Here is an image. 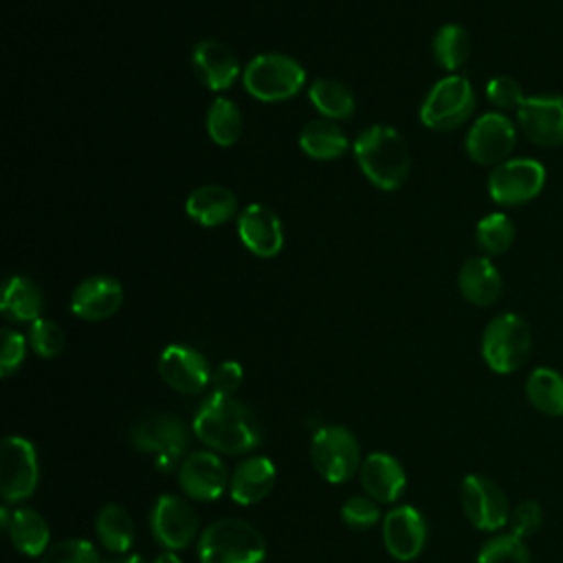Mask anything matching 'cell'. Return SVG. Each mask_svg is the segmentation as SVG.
Segmentation results:
<instances>
[{
	"label": "cell",
	"instance_id": "cell-1",
	"mask_svg": "<svg viewBox=\"0 0 563 563\" xmlns=\"http://www.w3.org/2000/svg\"><path fill=\"white\" fill-rule=\"evenodd\" d=\"M194 433L211 451L246 453L262 442L257 416L233 396L211 394L202 400L194 416Z\"/></svg>",
	"mask_w": 563,
	"mask_h": 563
},
{
	"label": "cell",
	"instance_id": "cell-2",
	"mask_svg": "<svg viewBox=\"0 0 563 563\" xmlns=\"http://www.w3.org/2000/svg\"><path fill=\"white\" fill-rule=\"evenodd\" d=\"M354 158L365 178L383 191L398 189L411 167L409 147L391 125L365 128L354 141Z\"/></svg>",
	"mask_w": 563,
	"mask_h": 563
},
{
	"label": "cell",
	"instance_id": "cell-3",
	"mask_svg": "<svg viewBox=\"0 0 563 563\" xmlns=\"http://www.w3.org/2000/svg\"><path fill=\"white\" fill-rule=\"evenodd\" d=\"M264 537L242 519H218L198 539L200 563H262Z\"/></svg>",
	"mask_w": 563,
	"mask_h": 563
},
{
	"label": "cell",
	"instance_id": "cell-4",
	"mask_svg": "<svg viewBox=\"0 0 563 563\" xmlns=\"http://www.w3.org/2000/svg\"><path fill=\"white\" fill-rule=\"evenodd\" d=\"M532 332L523 317L501 312L488 321L482 334V358L497 374L517 372L530 356Z\"/></svg>",
	"mask_w": 563,
	"mask_h": 563
},
{
	"label": "cell",
	"instance_id": "cell-5",
	"mask_svg": "<svg viewBox=\"0 0 563 563\" xmlns=\"http://www.w3.org/2000/svg\"><path fill=\"white\" fill-rule=\"evenodd\" d=\"M242 81L251 97L266 103H275L286 101L301 90L306 81V70L290 55L262 53L246 64Z\"/></svg>",
	"mask_w": 563,
	"mask_h": 563
},
{
	"label": "cell",
	"instance_id": "cell-6",
	"mask_svg": "<svg viewBox=\"0 0 563 563\" xmlns=\"http://www.w3.org/2000/svg\"><path fill=\"white\" fill-rule=\"evenodd\" d=\"M473 110L475 90L471 81L462 75H449L433 84V88L427 92L420 108V121L429 130L449 132L466 123Z\"/></svg>",
	"mask_w": 563,
	"mask_h": 563
},
{
	"label": "cell",
	"instance_id": "cell-7",
	"mask_svg": "<svg viewBox=\"0 0 563 563\" xmlns=\"http://www.w3.org/2000/svg\"><path fill=\"white\" fill-rule=\"evenodd\" d=\"M310 460L325 482L343 484L361 468V449L350 429L328 424L312 435Z\"/></svg>",
	"mask_w": 563,
	"mask_h": 563
},
{
	"label": "cell",
	"instance_id": "cell-8",
	"mask_svg": "<svg viewBox=\"0 0 563 563\" xmlns=\"http://www.w3.org/2000/svg\"><path fill=\"white\" fill-rule=\"evenodd\" d=\"M130 440L139 451L154 453L161 471H172L189 444V431L174 413H150L132 427Z\"/></svg>",
	"mask_w": 563,
	"mask_h": 563
},
{
	"label": "cell",
	"instance_id": "cell-9",
	"mask_svg": "<svg viewBox=\"0 0 563 563\" xmlns=\"http://www.w3.org/2000/svg\"><path fill=\"white\" fill-rule=\"evenodd\" d=\"M545 167L534 158H508L488 174V196L501 207L534 200L545 187Z\"/></svg>",
	"mask_w": 563,
	"mask_h": 563
},
{
	"label": "cell",
	"instance_id": "cell-10",
	"mask_svg": "<svg viewBox=\"0 0 563 563\" xmlns=\"http://www.w3.org/2000/svg\"><path fill=\"white\" fill-rule=\"evenodd\" d=\"M40 477L37 453L22 435H7L0 446V493L4 501H20L33 495Z\"/></svg>",
	"mask_w": 563,
	"mask_h": 563
},
{
	"label": "cell",
	"instance_id": "cell-11",
	"mask_svg": "<svg viewBox=\"0 0 563 563\" xmlns=\"http://www.w3.org/2000/svg\"><path fill=\"white\" fill-rule=\"evenodd\" d=\"M517 145V128L501 112H486L466 132V154L477 165H499L508 161Z\"/></svg>",
	"mask_w": 563,
	"mask_h": 563
},
{
	"label": "cell",
	"instance_id": "cell-12",
	"mask_svg": "<svg viewBox=\"0 0 563 563\" xmlns=\"http://www.w3.org/2000/svg\"><path fill=\"white\" fill-rule=\"evenodd\" d=\"M460 504L466 519L486 532L504 528L510 519V506L504 490L484 475H466L460 486Z\"/></svg>",
	"mask_w": 563,
	"mask_h": 563
},
{
	"label": "cell",
	"instance_id": "cell-13",
	"mask_svg": "<svg viewBox=\"0 0 563 563\" xmlns=\"http://www.w3.org/2000/svg\"><path fill=\"white\" fill-rule=\"evenodd\" d=\"M523 136L539 147L563 145V95H532L517 110Z\"/></svg>",
	"mask_w": 563,
	"mask_h": 563
},
{
	"label": "cell",
	"instance_id": "cell-14",
	"mask_svg": "<svg viewBox=\"0 0 563 563\" xmlns=\"http://www.w3.org/2000/svg\"><path fill=\"white\" fill-rule=\"evenodd\" d=\"M150 526L161 545L167 550H183L198 532V517L183 497L161 495L152 508Z\"/></svg>",
	"mask_w": 563,
	"mask_h": 563
},
{
	"label": "cell",
	"instance_id": "cell-15",
	"mask_svg": "<svg viewBox=\"0 0 563 563\" xmlns=\"http://www.w3.org/2000/svg\"><path fill=\"white\" fill-rule=\"evenodd\" d=\"M158 374L172 389L189 396L200 394L211 380L207 358L198 350L180 343H172L161 352Z\"/></svg>",
	"mask_w": 563,
	"mask_h": 563
},
{
	"label": "cell",
	"instance_id": "cell-16",
	"mask_svg": "<svg viewBox=\"0 0 563 563\" xmlns=\"http://www.w3.org/2000/svg\"><path fill=\"white\" fill-rule=\"evenodd\" d=\"M178 484L191 499L213 501L227 490V466L213 451H194L178 466Z\"/></svg>",
	"mask_w": 563,
	"mask_h": 563
},
{
	"label": "cell",
	"instance_id": "cell-17",
	"mask_svg": "<svg viewBox=\"0 0 563 563\" xmlns=\"http://www.w3.org/2000/svg\"><path fill=\"white\" fill-rule=\"evenodd\" d=\"M383 543L396 561L416 559L427 543V521L409 504L396 506L383 519Z\"/></svg>",
	"mask_w": 563,
	"mask_h": 563
},
{
	"label": "cell",
	"instance_id": "cell-18",
	"mask_svg": "<svg viewBox=\"0 0 563 563\" xmlns=\"http://www.w3.org/2000/svg\"><path fill=\"white\" fill-rule=\"evenodd\" d=\"M238 235L242 244L257 257H275L284 246V229L279 216L260 202L249 205L240 213Z\"/></svg>",
	"mask_w": 563,
	"mask_h": 563
},
{
	"label": "cell",
	"instance_id": "cell-19",
	"mask_svg": "<svg viewBox=\"0 0 563 563\" xmlns=\"http://www.w3.org/2000/svg\"><path fill=\"white\" fill-rule=\"evenodd\" d=\"M123 303V286L108 275L84 279L70 297V310L84 321H103L112 317Z\"/></svg>",
	"mask_w": 563,
	"mask_h": 563
},
{
	"label": "cell",
	"instance_id": "cell-20",
	"mask_svg": "<svg viewBox=\"0 0 563 563\" xmlns=\"http://www.w3.org/2000/svg\"><path fill=\"white\" fill-rule=\"evenodd\" d=\"M191 64L198 79L211 90L231 88L240 75V62L235 53L218 40L198 42L191 53Z\"/></svg>",
	"mask_w": 563,
	"mask_h": 563
},
{
	"label": "cell",
	"instance_id": "cell-21",
	"mask_svg": "<svg viewBox=\"0 0 563 563\" xmlns=\"http://www.w3.org/2000/svg\"><path fill=\"white\" fill-rule=\"evenodd\" d=\"M363 490L378 504H391L407 486V475L400 462L389 453H369L358 468Z\"/></svg>",
	"mask_w": 563,
	"mask_h": 563
},
{
	"label": "cell",
	"instance_id": "cell-22",
	"mask_svg": "<svg viewBox=\"0 0 563 563\" xmlns=\"http://www.w3.org/2000/svg\"><path fill=\"white\" fill-rule=\"evenodd\" d=\"M457 286L468 303L484 308L493 306L501 297L504 279L499 268L486 255H475L462 264L457 273Z\"/></svg>",
	"mask_w": 563,
	"mask_h": 563
},
{
	"label": "cell",
	"instance_id": "cell-23",
	"mask_svg": "<svg viewBox=\"0 0 563 563\" xmlns=\"http://www.w3.org/2000/svg\"><path fill=\"white\" fill-rule=\"evenodd\" d=\"M273 484H275V464L264 455H255L235 466L229 482V493L235 504L253 506L271 493Z\"/></svg>",
	"mask_w": 563,
	"mask_h": 563
},
{
	"label": "cell",
	"instance_id": "cell-24",
	"mask_svg": "<svg viewBox=\"0 0 563 563\" xmlns=\"http://www.w3.org/2000/svg\"><path fill=\"white\" fill-rule=\"evenodd\" d=\"M238 198L222 185H202L187 196V216L202 227H220L233 218Z\"/></svg>",
	"mask_w": 563,
	"mask_h": 563
},
{
	"label": "cell",
	"instance_id": "cell-25",
	"mask_svg": "<svg viewBox=\"0 0 563 563\" xmlns=\"http://www.w3.org/2000/svg\"><path fill=\"white\" fill-rule=\"evenodd\" d=\"M42 308H44V297L35 282H31L24 275H11L4 282L2 301H0V312L4 314V319L15 323H24V321L33 323L35 319H40Z\"/></svg>",
	"mask_w": 563,
	"mask_h": 563
},
{
	"label": "cell",
	"instance_id": "cell-26",
	"mask_svg": "<svg viewBox=\"0 0 563 563\" xmlns=\"http://www.w3.org/2000/svg\"><path fill=\"white\" fill-rule=\"evenodd\" d=\"M299 147L317 161H332L347 152L350 141L332 119H312L299 132Z\"/></svg>",
	"mask_w": 563,
	"mask_h": 563
},
{
	"label": "cell",
	"instance_id": "cell-27",
	"mask_svg": "<svg viewBox=\"0 0 563 563\" xmlns=\"http://www.w3.org/2000/svg\"><path fill=\"white\" fill-rule=\"evenodd\" d=\"M7 532L13 548L26 556H40V554H46L48 550V541H51L48 523L40 512L31 508L13 510Z\"/></svg>",
	"mask_w": 563,
	"mask_h": 563
},
{
	"label": "cell",
	"instance_id": "cell-28",
	"mask_svg": "<svg viewBox=\"0 0 563 563\" xmlns=\"http://www.w3.org/2000/svg\"><path fill=\"white\" fill-rule=\"evenodd\" d=\"M97 537L101 545L114 554H123L132 548L136 539V526L130 512L119 504H106L95 521Z\"/></svg>",
	"mask_w": 563,
	"mask_h": 563
},
{
	"label": "cell",
	"instance_id": "cell-29",
	"mask_svg": "<svg viewBox=\"0 0 563 563\" xmlns=\"http://www.w3.org/2000/svg\"><path fill=\"white\" fill-rule=\"evenodd\" d=\"M526 396L545 416H563V374L554 367H537L526 378Z\"/></svg>",
	"mask_w": 563,
	"mask_h": 563
},
{
	"label": "cell",
	"instance_id": "cell-30",
	"mask_svg": "<svg viewBox=\"0 0 563 563\" xmlns=\"http://www.w3.org/2000/svg\"><path fill=\"white\" fill-rule=\"evenodd\" d=\"M310 103L325 117V119H347L356 103L350 88L336 79H317L308 90Z\"/></svg>",
	"mask_w": 563,
	"mask_h": 563
},
{
	"label": "cell",
	"instance_id": "cell-31",
	"mask_svg": "<svg viewBox=\"0 0 563 563\" xmlns=\"http://www.w3.org/2000/svg\"><path fill=\"white\" fill-rule=\"evenodd\" d=\"M242 112L240 108L227 99V97H218L207 112V134L209 139L220 145V147H231L240 141L242 136Z\"/></svg>",
	"mask_w": 563,
	"mask_h": 563
},
{
	"label": "cell",
	"instance_id": "cell-32",
	"mask_svg": "<svg viewBox=\"0 0 563 563\" xmlns=\"http://www.w3.org/2000/svg\"><path fill=\"white\" fill-rule=\"evenodd\" d=\"M471 55V35L462 24H444L433 35V57L444 70H457Z\"/></svg>",
	"mask_w": 563,
	"mask_h": 563
},
{
	"label": "cell",
	"instance_id": "cell-33",
	"mask_svg": "<svg viewBox=\"0 0 563 563\" xmlns=\"http://www.w3.org/2000/svg\"><path fill=\"white\" fill-rule=\"evenodd\" d=\"M515 224L506 213H488L475 227V242L486 255H504L515 242Z\"/></svg>",
	"mask_w": 563,
	"mask_h": 563
},
{
	"label": "cell",
	"instance_id": "cell-34",
	"mask_svg": "<svg viewBox=\"0 0 563 563\" xmlns=\"http://www.w3.org/2000/svg\"><path fill=\"white\" fill-rule=\"evenodd\" d=\"M477 563H532L530 552L517 534H497L486 541L477 554Z\"/></svg>",
	"mask_w": 563,
	"mask_h": 563
},
{
	"label": "cell",
	"instance_id": "cell-35",
	"mask_svg": "<svg viewBox=\"0 0 563 563\" xmlns=\"http://www.w3.org/2000/svg\"><path fill=\"white\" fill-rule=\"evenodd\" d=\"M29 343H31L33 352L40 354L42 358H55L62 354V350L66 345V336H64V330L55 321L40 317L29 328Z\"/></svg>",
	"mask_w": 563,
	"mask_h": 563
},
{
	"label": "cell",
	"instance_id": "cell-36",
	"mask_svg": "<svg viewBox=\"0 0 563 563\" xmlns=\"http://www.w3.org/2000/svg\"><path fill=\"white\" fill-rule=\"evenodd\" d=\"M42 563H103V559L90 541L66 539L48 548Z\"/></svg>",
	"mask_w": 563,
	"mask_h": 563
},
{
	"label": "cell",
	"instance_id": "cell-37",
	"mask_svg": "<svg viewBox=\"0 0 563 563\" xmlns=\"http://www.w3.org/2000/svg\"><path fill=\"white\" fill-rule=\"evenodd\" d=\"M341 519H343V523H345L347 528H354V530L372 528V526L380 519L378 501H374L372 497L354 495V497H350V499L341 506Z\"/></svg>",
	"mask_w": 563,
	"mask_h": 563
},
{
	"label": "cell",
	"instance_id": "cell-38",
	"mask_svg": "<svg viewBox=\"0 0 563 563\" xmlns=\"http://www.w3.org/2000/svg\"><path fill=\"white\" fill-rule=\"evenodd\" d=\"M486 97L493 106L501 110H519V106L526 101V95L517 79L508 75H497L486 84Z\"/></svg>",
	"mask_w": 563,
	"mask_h": 563
},
{
	"label": "cell",
	"instance_id": "cell-39",
	"mask_svg": "<svg viewBox=\"0 0 563 563\" xmlns=\"http://www.w3.org/2000/svg\"><path fill=\"white\" fill-rule=\"evenodd\" d=\"M510 532L517 534L519 539H526V537H532L534 532H539L541 523H543V510H541V504L534 501V499H526L521 504H517L512 510H510Z\"/></svg>",
	"mask_w": 563,
	"mask_h": 563
},
{
	"label": "cell",
	"instance_id": "cell-40",
	"mask_svg": "<svg viewBox=\"0 0 563 563\" xmlns=\"http://www.w3.org/2000/svg\"><path fill=\"white\" fill-rule=\"evenodd\" d=\"M24 354H26V339L13 328H2V352H0L2 378L11 376L22 365Z\"/></svg>",
	"mask_w": 563,
	"mask_h": 563
},
{
	"label": "cell",
	"instance_id": "cell-41",
	"mask_svg": "<svg viewBox=\"0 0 563 563\" xmlns=\"http://www.w3.org/2000/svg\"><path fill=\"white\" fill-rule=\"evenodd\" d=\"M242 378H244V372H242V365L235 363V361H224L220 363L213 374H211V385H213V391L216 394H222V396H233L238 391V387L242 385Z\"/></svg>",
	"mask_w": 563,
	"mask_h": 563
},
{
	"label": "cell",
	"instance_id": "cell-42",
	"mask_svg": "<svg viewBox=\"0 0 563 563\" xmlns=\"http://www.w3.org/2000/svg\"><path fill=\"white\" fill-rule=\"evenodd\" d=\"M103 563H145L141 554H130V552H123V554H114L110 559H103Z\"/></svg>",
	"mask_w": 563,
	"mask_h": 563
},
{
	"label": "cell",
	"instance_id": "cell-43",
	"mask_svg": "<svg viewBox=\"0 0 563 563\" xmlns=\"http://www.w3.org/2000/svg\"><path fill=\"white\" fill-rule=\"evenodd\" d=\"M154 563H183V561L174 552H163L154 559Z\"/></svg>",
	"mask_w": 563,
	"mask_h": 563
}]
</instances>
